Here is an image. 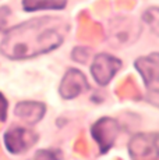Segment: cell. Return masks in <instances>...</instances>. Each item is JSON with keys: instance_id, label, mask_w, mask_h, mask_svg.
Wrapping results in <instances>:
<instances>
[{"instance_id": "6da1fadb", "label": "cell", "mask_w": 159, "mask_h": 160, "mask_svg": "<svg viewBox=\"0 0 159 160\" xmlns=\"http://www.w3.org/2000/svg\"><path fill=\"white\" fill-rule=\"evenodd\" d=\"M69 25L62 18L42 17L11 28L2 42V53L8 58H28L46 53L64 41Z\"/></svg>"}, {"instance_id": "7a4b0ae2", "label": "cell", "mask_w": 159, "mask_h": 160, "mask_svg": "<svg viewBox=\"0 0 159 160\" xmlns=\"http://www.w3.org/2000/svg\"><path fill=\"white\" fill-rule=\"evenodd\" d=\"M128 150L133 160H158V137L149 134H138L131 138Z\"/></svg>"}, {"instance_id": "3957f363", "label": "cell", "mask_w": 159, "mask_h": 160, "mask_svg": "<svg viewBox=\"0 0 159 160\" xmlns=\"http://www.w3.org/2000/svg\"><path fill=\"white\" fill-rule=\"evenodd\" d=\"M38 141V135L33 131L23 127L10 128L4 135V143L11 153H23L28 150Z\"/></svg>"}, {"instance_id": "277c9868", "label": "cell", "mask_w": 159, "mask_h": 160, "mask_svg": "<svg viewBox=\"0 0 159 160\" xmlns=\"http://www.w3.org/2000/svg\"><path fill=\"white\" fill-rule=\"evenodd\" d=\"M120 66V60H117L110 54H98L92 64V75L99 85H106L113 78V75L119 71Z\"/></svg>"}, {"instance_id": "5b68a950", "label": "cell", "mask_w": 159, "mask_h": 160, "mask_svg": "<svg viewBox=\"0 0 159 160\" xmlns=\"http://www.w3.org/2000/svg\"><path fill=\"white\" fill-rule=\"evenodd\" d=\"M119 132V125L113 118H100L92 127V135L96 139L100 152H108L115 142Z\"/></svg>"}, {"instance_id": "8992f818", "label": "cell", "mask_w": 159, "mask_h": 160, "mask_svg": "<svg viewBox=\"0 0 159 160\" xmlns=\"http://www.w3.org/2000/svg\"><path fill=\"white\" fill-rule=\"evenodd\" d=\"M90 88L85 75L75 68L69 70L63 77L62 85H60V95L64 99H73L78 96L81 92L87 91Z\"/></svg>"}, {"instance_id": "52a82bcc", "label": "cell", "mask_w": 159, "mask_h": 160, "mask_svg": "<svg viewBox=\"0 0 159 160\" xmlns=\"http://www.w3.org/2000/svg\"><path fill=\"white\" fill-rule=\"evenodd\" d=\"M136 67L149 89H156L159 87V54L154 53L138 58L136 61Z\"/></svg>"}, {"instance_id": "ba28073f", "label": "cell", "mask_w": 159, "mask_h": 160, "mask_svg": "<svg viewBox=\"0 0 159 160\" xmlns=\"http://www.w3.org/2000/svg\"><path fill=\"white\" fill-rule=\"evenodd\" d=\"M45 106L38 102H21L16 106V114L28 124H35L44 117Z\"/></svg>"}, {"instance_id": "9c48e42d", "label": "cell", "mask_w": 159, "mask_h": 160, "mask_svg": "<svg viewBox=\"0 0 159 160\" xmlns=\"http://www.w3.org/2000/svg\"><path fill=\"white\" fill-rule=\"evenodd\" d=\"M24 8L27 11H35V10H59V8L66 7V0H24Z\"/></svg>"}, {"instance_id": "30bf717a", "label": "cell", "mask_w": 159, "mask_h": 160, "mask_svg": "<svg viewBox=\"0 0 159 160\" xmlns=\"http://www.w3.org/2000/svg\"><path fill=\"white\" fill-rule=\"evenodd\" d=\"M144 21L149 25L152 32L159 36V8L152 7L144 13Z\"/></svg>"}, {"instance_id": "8fae6325", "label": "cell", "mask_w": 159, "mask_h": 160, "mask_svg": "<svg viewBox=\"0 0 159 160\" xmlns=\"http://www.w3.org/2000/svg\"><path fill=\"white\" fill-rule=\"evenodd\" d=\"M33 160H62V155H60L59 150L42 149L36 152Z\"/></svg>"}, {"instance_id": "7c38bea8", "label": "cell", "mask_w": 159, "mask_h": 160, "mask_svg": "<svg viewBox=\"0 0 159 160\" xmlns=\"http://www.w3.org/2000/svg\"><path fill=\"white\" fill-rule=\"evenodd\" d=\"M6 113H7V102H6L4 96L0 93V121L6 120Z\"/></svg>"}]
</instances>
